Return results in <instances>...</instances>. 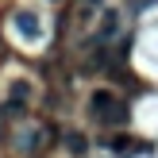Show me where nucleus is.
Instances as JSON below:
<instances>
[{"mask_svg":"<svg viewBox=\"0 0 158 158\" xmlns=\"http://www.w3.org/2000/svg\"><path fill=\"white\" fill-rule=\"evenodd\" d=\"M89 112L97 116L100 123H127V104H123L112 89H97V93H93Z\"/></svg>","mask_w":158,"mask_h":158,"instance_id":"nucleus-1","label":"nucleus"},{"mask_svg":"<svg viewBox=\"0 0 158 158\" xmlns=\"http://www.w3.org/2000/svg\"><path fill=\"white\" fill-rule=\"evenodd\" d=\"M116 31H120V12H112V8H108V12L100 15V27L85 39V46L93 50V46H100V43H108V39H116Z\"/></svg>","mask_w":158,"mask_h":158,"instance_id":"nucleus-2","label":"nucleus"},{"mask_svg":"<svg viewBox=\"0 0 158 158\" xmlns=\"http://www.w3.org/2000/svg\"><path fill=\"white\" fill-rule=\"evenodd\" d=\"M43 143H46V127H23V131H15V151L19 154H39Z\"/></svg>","mask_w":158,"mask_h":158,"instance_id":"nucleus-3","label":"nucleus"},{"mask_svg":"<svg viewBox=\"0 0 158 158\" xmlns=\"http://www.w3.org/2000/svg\"><path fill=\"white\" fill-rule=\"evenodd\" d=\"M12 27H15V31H23V39H39V35H43V23H39V15H35V12H27V8H19V12L12 15Z\"/></svg>","mask_w":158,"mask_h":158,"instance_id":"nucleus-4","label":"nucleus"},{"mask_svg":"<svg viewBox=\"0 0 158 158\" xmlns=\"http://www.w3.org/2000/svg\"><path fill=\"white\" fill-rule=\"evenodd\" d=\"M27 100H31V85H27V81H12V85H8V104H4V108H8L12 116L23 112Z\"/></svg>","mask_w":158,"mask_h":158,"instance_id":"nucleus-5","label":"nucleus"},{"mask_svg":"<svg viewBox=\"0 0 158 158\" xmlns=\"http://www.w3.org/2000/svg\"><path fill=\"white\" fill-rule=\"evenodd\" d=\"M66 147H69V154H85L89 151V139L77 135V131H66Z\"/></svg>","mask_w":158,"mask_h":158,"instance_id":"nucleus-6","label":"nucleus"}]
</instances>
